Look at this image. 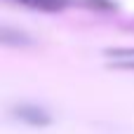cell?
I'll list each match as a JSON object with an SVG mask.
<instances>
[{
	"instance_id": "obj_4",
	"label": "cell",
	"mask_w": 134,
	"mask_h": 134,
	"mask_svg": "<svg viewBox=\"0 0 134 134\" xmlns=\"http://www.w3.org/2000/svg\"><path fill=\"white\" fill-rule=\"evenodd\" d=\"M106 57L111 59H120V61H134V47H113V49H106L104 52Z\"/></svg>"
},
{
	"instance_id": "obj_2",
	"label": "cell",
	"mask_w": 134,
	"mask_h": 134,
	"mask_svg": "<svg viewBox=\"0 0 134 134\" xmlns=\"http://www.w3.org/2000/svg\"><path fill=\"white\" fill-rule=\"evenodd\" d=\"M2 42H5V45H31L33 40H31V35L5 26V28H2Z\"/></svg>"
},
{
	"instance_id": "obj_3",
	"label": "cell",
	"mask_w": 134,
	"mask_h": 134,
	"mask_svg": "<svg viewBox=\"0 0 134 134\" xmlns=\"http://www.w3.org/2000/svg\"><path fill=\"white\" fill-rule=\"evenodd\" d=\"M14 2H21V5H28V7H38V9H49V12H54V9L66 7L68 0H14Z\"/></svg>"
},
{
	"instance_id": "obj_5",
	"label": "cell",
	"mask_w": 134,
	"mask_h": 134,
	"mask_svg": "<svg viewBox=\"0 0 134 134\" xmlns=\"http://www.w3.org/2000/svg\"><path fill=\"white\" fill-rule=\"evenodd\" d=\"M90 5H97V7H104V9H111V7H115L111 0H87Z\"/></svg>"
},
{
	"instance_id": "obj_1",
	"label": "cell",
	"mask_w": 134,
	"mask_h": 134,
	"mask_svg": "<svg viewBox=\"0 0 134 134\" xmlns=\"http://www.w3.org/2000/svg\"><path fill=\"white\" fill-rule=\"evenodd\" d=\"M12 118L24 122V125H31V127H47L52 122V115L42 108V106H35V104H19L12 108Z\"/></svg>"
}]
</instances>
